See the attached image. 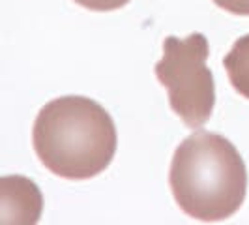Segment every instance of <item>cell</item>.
<instances>
[{"label":"cell","instance_id":"1","mask_svg":"<svg viewBox=\"0 0 249 225\" xmlns=\"http://www.w3.org/2000/svg\"><path fill=\"white\" fill-rule=\"evenodd\" d=\"M32 145L53 175L88 180L103 173L116 154V126L98 101L62 96L45 103L36 116Z\"/></svg>","mask_w":249,"mask_h":225},{"label":"cell","instance_id":"2","mask_svg":"<svg viewBox=\"0 0 249 225\" xmlns=\"http://www.w3.org/2000/svg\"><path fill=\"white\" fill-rule=\"evenodd\" d=\"M169 184L189 218L206 224L223 222L246 201L248 169L229 139L199 130L176 147Z\"/></svg>","mask_w":249,"mask_h":225},{"label":"cell","instance_id":"3","mask_svg":"<svg viewBox=\"0 0 249 225\" xmlns=\"http://www.w3.org/2000/svg\"><path fill=\"white\" fill-rule=\"evenodd\" d=\"M208 56L210 47L204 34L169 36L163 41V58L154 66L158 81L167 88L171 109L193 130L210 120L215 105V83L206 66Z\"/></svg>","mask_w":249,"mask_h":225},{"label":"cell","instance_id":"4","mask_svg":"<svg viewBox=\"0 0 249 225\" xmlns=\"http://www.w3.org/2000/svg\"><path fill=\"white\" fill-rule=\"evenodd\" d=\"M223 66L232 88L249 100V34L238 38L225 55Z\"/></svg>","mask_w":249,"mask_h":225},{"label":"cell","instance_id":"5","mask_svg":"<svg viewBox=\"0 0 249 225\" xmlns=\"http://www.w3.org/2000/svg\"><path fill=\"white\" fill-rule=\"evenodd\" d=\"M73 2L90 12H112V10L124 8L131 0H73Z\"/></svg>","mask_w":249,"mask_h":225},{"label":"cell","instance_id":"6","mask_svg":"<svg viewBox=\"0 0 249 225\" xmlns=\"http://www.w3.org/2000/svg\"><path fill=\"white\" fill-rule=\"evenodd\" d=\"M213 4L229 13L249 17V0H213Z\"/></svg>","mask_w":249,"mask_h":225}]
</instances>
